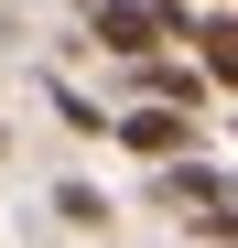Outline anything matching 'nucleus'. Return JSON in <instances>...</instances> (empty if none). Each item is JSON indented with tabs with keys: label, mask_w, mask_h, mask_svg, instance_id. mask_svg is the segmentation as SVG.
Returning a JSON list of instances; mask_svg holds the SVG:
<instances>
[{
	"label": "nucleus",
	"mask_w": 238,
	"mask_h": 248,
	"mask_svg": "<svg viewBox=\"0 0 238 248\" xmlns=\"http://www.w3.org/2000/svg\"><path fill=\"white\" fill-rule=\"evenodd\" d=\"M195 130H206V119H184V108H152V97L108 119V140H130L141 162H184V151H195Z\"/></svg>",
	"instance_id": "nucleus-2"
},
{
	"label": "nucleus",
	"mask_w": 238,
	"mask_h": 248,
	"mask_svg": "<svg viewBox=\"0 0 238 248\" xmlns=\"http://www.w3.org/2000/svg\"><path fill=\"white\" fill-rule=\"evenodd\" d=\"M54 216H65V227H108V216H119V205H108L98 184H54Z\"/></svg>",
	"instance_id": "nucleus-4"
},
{
	"label": "nucleus",
	"mask_w": 238,
	"mask_h": 248,
	"mask_svg": "<svg viewBox=\"0 0 238 248\" xmlns=\"http://www.w3.org/2000/svg\"><path fill=\"white\" fill-rule=\"evenodd\" d=\"M87 22H98V44H108V54H163V44H184V22H195V11H184V0H98Z\"/></svg>",
	"instance_id": "nucleus-1"
},
{
	"label": "nucleus",
	"mask_w": 238,
	"mask_h": 248,
	"mask_svg": "<svg viewBox=\"0 0 238 248\" xmlns=\"http://www.w3.org/2000/svg\"><path fill=\"white\" fill-rule=\"evenodd\" d=\"M184 44H195V76L238 97V22H227V11H206V22H184Z\"/></svg>",
	"instance_id": "nucleus-3"
},
{
	"label": "nucleus",
	"mask_w": 238,
	"mask_h": 248,
	"mask_svg": "<svg viewBox=\"0 0 238 248\" xmlns=\"http://www.w3.org/2000/svg\"><path fill=\"white\" fill-rule=\"evenodd\" d=\"M44 97H54V119H65V130H87V140H108V108H87V97L65 87V76H44Z\"/></svg>",
	"instance_id": "nucleus-5"
}]
</instances>
